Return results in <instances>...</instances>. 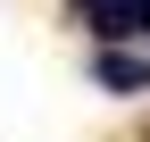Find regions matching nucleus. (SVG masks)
<instances>
[{
    "label": "nucleus",
    "mask_w": 150,
    "mask_h": 142,
    "mask_svg": "<svg viewBox=\"0 0 150 142\" xmlns=\"http://www.w3.org/2000/svg\"><path fill=\"white\" fill-rule=\"evenodd\" d=\"M75 9H83L92 25L108 33V42H125V33H150V0H75Z\"/></svg>",
    "instance_id": "nucleus-1"
},
{
    "label": "nucleus",
    "mask_w": 150,
    "mask_h": 142,
    "mask_svg": "<svg viewBox=\"0 0 150 142\" xmlns=\"http://www.w3.org/2000/svg\"><path fill=\"white\" fill-rule=\"evenodd\" d=\"M92 75H100L108 92H150V59H134V50H100Z\"/></svg>",
    "instance_id": "nucleus-2"
}]
</instances>
